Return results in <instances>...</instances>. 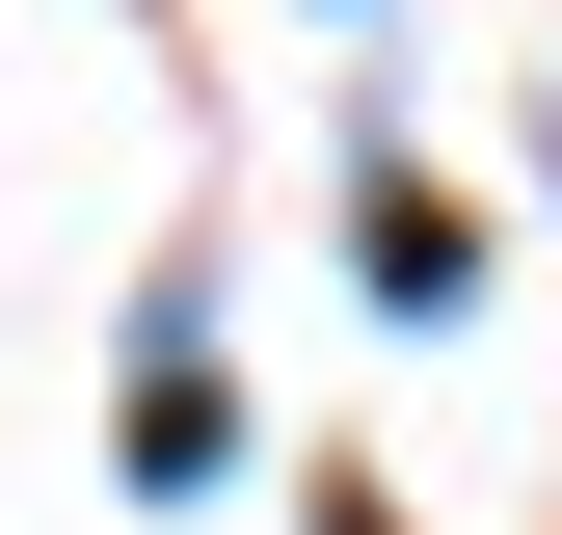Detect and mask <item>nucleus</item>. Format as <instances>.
<instances>
[{
  "mask_svg": "<svg viewBox=\"0 0 562 535\" xmlns=\"http://www.w3.org/2000/svg\"><path fill=\"white\" fill-rule=\"evenodd\" d=\"M322 535H375V509H322Z\"/></svg>",
  "mask_w": 562,
  "mask_h": 535,
  "instance_id": "f257e3e1",
  "label": "nucleus"
}]
</instances>
